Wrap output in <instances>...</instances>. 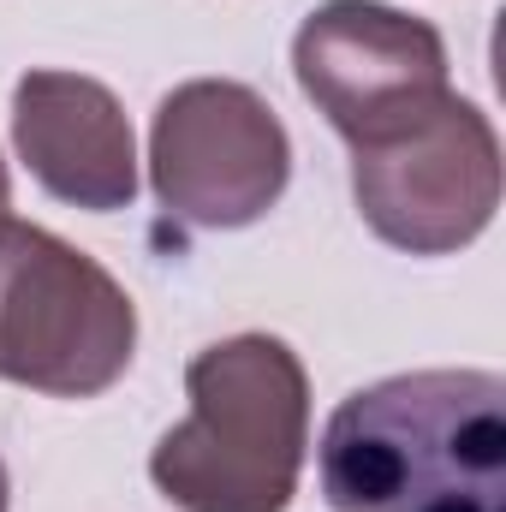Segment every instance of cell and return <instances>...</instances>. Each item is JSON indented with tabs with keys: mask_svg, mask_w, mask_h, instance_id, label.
Returning a JSON list of instances; mask_svg holds the SVG:
<instances>
[{
	"mask_svg": "<svg viewBox=\"0 0 506 512\" xmlns=\"http://www.w3.org/2000/svg\"><path fill=\"white\" fill-rule=\"evenodd\" d=\"M334 512H506V382L411 370L340 399L322 435Z\"/></svg>",
	"mask_w": 506,
	"mask_h": 512,
	"instance_id": "obj_1",
	"label": "cell"
},
{
	"mask_svg": "<svg viewBox=\"0 0 506 512\" xmlns=\"http://www.w3.org/2000/svg\"><path fill=\"white\" fill-rule=\"evenodd\" d=\"M191 417L149 453L179 512H286L310 447V376L274 334H233L191 358Z\"/></svg>",
	"mask_w": 506,
	"mask_h": 512,
	"instance_id": "obj_2",
	"label": "cell"
},
{
	"mask_svg": "<svg viewBox=\"0 0 506 512\" xmlns=\"http://www.w3.org/2000/svg\"><path fill=\"white\" fill-rule=\"evenodd\" d=\"M126 286L60 233L0 215V382L48 399H96L131 370Z\"/></svg>",
	"mask_w": 506,
	"mask_h": 512,
	"instance_id": "obj_3",
	"label": "cell"
},
{
	"mask_svg": "<svg viewBox=\"0 0 506 512\" xmlns=\"http://www.w3.org/2000/svg\"><path fill=\"white\" fill-rule=\"evenodd\" d=\"M352 197L381 245L453 256L501 209V137L477 102L447 96L405 131L352 149Z\"/></svg>",
	"mask_w": 506,
	"mask_h": 512,
	"instance_id": "obj_4",
	"label": "cell"
},
{
	"mask_svg": "<svg viewBox=\"0 0 506 512\" xmlns=\"http://www.w3.org/2000/svg\"><path fill=\"white\" fill-rule=\"evenodd\" d=\"M149 185L179 227L239 233L286 197L292 137L251 84L191 78L155 108Z\"/></svg>",
	"mask_w": 506,
	"mask_h": 512,
	"instance_id": "obj_5",
	"label": "cell"
},
{
	"mask_svg": "<svg viewBox=\"0 0 506 512\" xmlns=\"http://www.w3.org/2000/svg\"><path fill=\"white\" fill-rule=\"evenodd\" d=\"M292 72L352 149L405 131L453 96L441 30L381 0L316 6L292 36Z\"/></svg>",
	"mask_w": 506,
	"mask_h": 512,
	"instance_id": "obj_6",
	"label": "cell"
},
{
	"mask_svg": "<svg viewBox=\"0 0 506 512\" xmlns=\"http://www.w3.org/2000/svg\"><path fill=\"white\" fill-rule=\"evenodd\" d=\"M12 143L30 179L90 215L131 209L137 197V143L108 84L84 72H24L12 90Z\"/></svg>",
	"mask_w": 506,
	"mask_h": 512,
	"instance_id": "obj_7",
	"label": "cell"
},
{
	"mask_svg": "<svg viewBox=\"0 0 506 512\" xmlns=\"http://www.w3.org/2000/svg\"><path fill=\"white\" fill-rule=\"evenodd\" d=\"M6 203H12V179H6V161H0V215H6Z\"/></svg>",
	"mask_w": 506,
	"mask_h": 512,
	"instance_id": "obj_8",
	"label": "cell"
},
{
	"mask_svg": "<svg viewBox=\"0 0 506 512\" xmlns=\"http://www.w3.org/2000/svg\"><path fill=\"white\" fill-rule=\"evenodd\" d=\"M6 495H12V489H6V465H0V512H6Z\"/></svg>",
	"mask_w": 506,
	"mask_h": 512,
	"instance_id": "obj_9",
	"label": "cell"
}]
</instances>
